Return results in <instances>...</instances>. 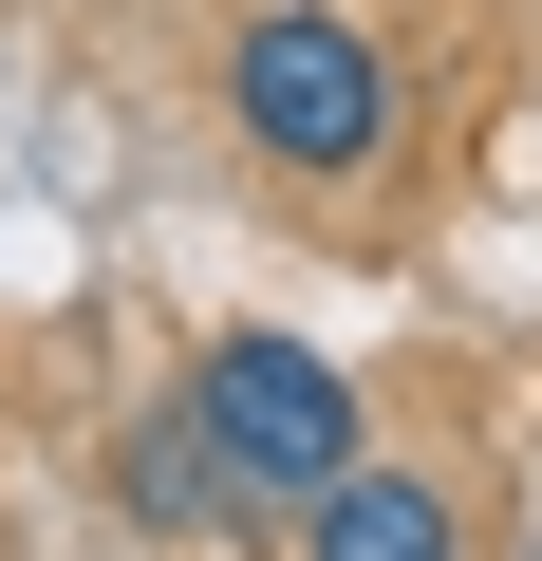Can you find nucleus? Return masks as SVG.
<instances>
[{"label": "nucleus", "instance_id": "obj_1", "mask_svg": "<svg viewBox=\"0 0 542 561\" xmlns=\"http://www.w3.org/2000/svg\"><path fill=\"white\" fill-rule=\"evenodd\" d=\"M224 131L262 150V187L300 206H356L393 150H412V76L356 0H243L224 20Z\"/></svg>", "mask_w": 542, "mask_h": 561}, {"label": "nucleus", "instance_id": "obj_2", "mask_svg": "<svg viewBox=\"0 0 542 561\" xmlns=\"http://www.w3.org/2000/svg\"><path fill=\"white\" fill-rule=\"evenodd\" d=\"M187 393H206V431H224V468H243L262 505H319V486L374 468V393H356L319 337H281V319H224V337L187 356Z\"/></svg>", "mask_w": 542, "mask_h": 561}, {"label": "nucleus", "instance_id": "obj_3", "mask_svg": "<svg viewBox=\"0 0 542 561\" xmlns=\"http://www.w3.org/2000/svg\"><path fill=\"white\" fill-rule=\"evenodd\" d=\"M113 505H131L150 542H243V524H262V486L224 468V431H206V393H187V375L113 431Z\"/></svg>", "mask_w": 542, "mask_h": 561}, {"label": "nucleus", "instance_id": "obj_4", "mask_svg": "<svg viewBox=\"0 0 542 561\" xmlns=\"http://www.w3.org/2000/svg\"><path fill=\"white\" fill-rule=\"evenodd\" d=\"M300 561H468V505H449V468L374 449L356 486H319V505H300Z\"/></svg>", "mask_w": 542, "mask_h": 561}]
</instances>
